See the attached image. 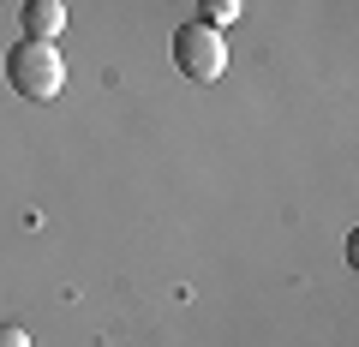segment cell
Here are the masks:
<instances>
[{
    "label": "cell",
    "mask_w": 359,
    "mask_h": 347,
    "mask_svg": "<svg viewBox=\"0 0 359 347\" xmlns=\"http://www.w3.org/2000/svg\"><path fill=\"white\" fill-rule=\"evenodd\" d=\"M6 78H13V90L30 96V102H54V96H60V84H66V60H60V48H54V42L25 36V42H13V48H6Z\"/></svg>",
    "instance_id": "obj_1"
},
{
    "label": "cell",
    "mask_w": 359,
    "mask_h": 347,
    "mask_svg": "<svg viewBox=\"0 0 359 347\" xmlns=\"http://www.w3.org/2000/svg\"><path fill=\"white\" fill-rule=\"evenodd\" d=\"M174 66H180V78H192V84H216V78L228 72V42H222V30L204 25V18L180 25L174 30Z\"/></svg>",
    "instance_id": "obj_2"
},
{
    "label": "cell",
    "mask_w": 359,
    "mask_h": 347,
    "mask_svg": "<svg viewBox=\"0 0 359 347\" xmlns=\"http://www.w3.org/2000/svg\"><path fill=\"white\" fill-rule=\"evenodd\" d=\"M18 30L36 42H54L66 30V6L60 0H25V13H18Z\"/></svg>",
    "instance_id": "obj_3"
},
{
    "label": "cell",
    "mask_w": 359,
    "mask_h": 347,
    "mask_svg": "<svg viewBox=\"0 0 359 347\" xmlns=\"http://www.w3.org/2000/svg\"><path fill=\"white\" fill-rule=\"evenodd\" d=\"M198 18H204V25H233V18H240V0H198Z\"/></svg>",
    "instance_id": "obj_4"
},
{
    "label": "cell",
    "mask_w": 359,
    "mask_h": 347,
    "mask_svg": "<svg viewBox=\"0 0 359 347\" xmlns=\"http://www.w3.org/2000/svg\"><path fill=\"white\" fill-rule=\"evenodd\" d=\"M0 347H30V335L18 323H0Z\"/></svg>",
    "instance_id": "obj_5"
}]
</instances>
